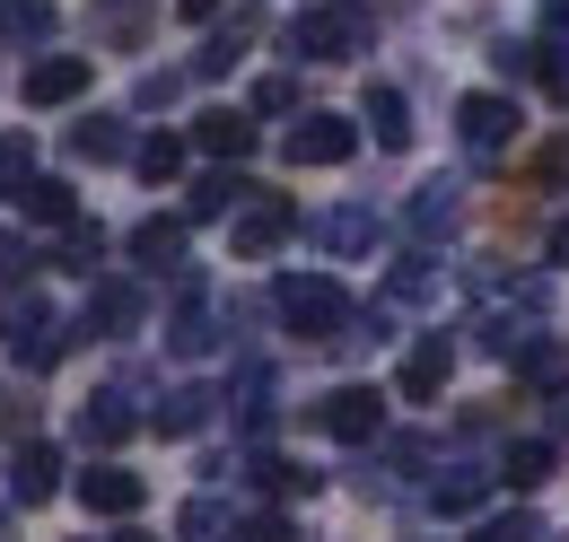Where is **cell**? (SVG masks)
<instances>
[{
  "mask_svg": "<svg viewBox=\"0 0 569 542\" xmlns=\"http://www.w3.org/2000/svg\"><path fill=\"white\" fill-rule=\"evenodd\" d=\"M281 44H289V62H351V53L377 44V18H368L359 0H316V9L289 18Z\"/></svg>",
  "mask_w": 569,
  "mask_h": 542,
  "instance_id": "obj_1",
  "label": "cell"
},
{
  "mask_svg": "<svg viewBox=\"0 0 569 542\" xmlns=\"http://www.w3.org/2000/svg\"><path fill=\"white\" fill-rule=\"evenodd\" d=\"M272 307H281V324H289L298 341H333V350H342V341H351V324H359L333 271H289L281 289H272Z\"/></svg>",
  "mask_w": 569,
  "mask_h": 542,
  "instance_id": "obj_2",
  "label": "cell"
},
{
  "mask_svg": "<svg viewBox=\"0 0 569 542\" xmlns=\"http://www.w3.org/2000/svg\"><path fill=\"white\" fill-rule=\"evenodd\" d=\"M456 140H465V158H499V149L517 140V106H508L499 88H473V97H456Z\"/></svg>",
  "mask_w": 569,
  "mask_h": 542,
  "instance_id": "obj_3",
  "label": "cell"
},
{
  "mask_svg": "<svg viewBox=\"0 0 569 542\" xmlns=\"http://www.w3.org/2000/svg\"><path fill=\"white\" fill-rule=\"evenodd\" d=\"M289 228H298V210L281 202V193H254V202L228 219V245H237V263H263V254H281Z\"/></svg>",
  "mask_w": 569,
  "mask_h": 542,
  "instance_id": "obj_4",
  "label": "cell"
},
{
  "mask_svg": "<svg viewBox=\"0 0 569 542\" xmlns=\"http://www.w3.org/2000/svg\"><path fill=\"white\" fill-rule=\"evenodd\" d=\"M167 350H176V359H211V350H219V315L202 307V271H193V263L176 271V315H167Z\"/></svg>",
  "mask_w": 569,
  "mask_h": 542,
  "instance_id": "obj_5",
  "label": "cell"
},
{
  "mask_svg": "<svg viewBox=\"0 0 569 542\" xmlns=\"http://www.w3.org/2000/svg\"><path fill=\"white\" fill-rule=\"evenodd\" d=\"M316 429L342 438V446H368V438L386 429V394H377V385H333V394L316 403Z\"/></svg>",
  "mask_w": 569,
  "mask_h": 542,
  "instance_id": "obj_6",
  "label": "cell"
},
{
  "mask_svg": "<svg viewBox=\"0 0 569 542\" xmlns=\"http://www.w3.org/2000/svg\"><path fill=\"white\" fill-rule=\"evenodd\" d=\"M281 149H289V167H342L359 149V123L351 114H298Z\"/></svg>",
  "mask_w": 569,
  "mask_h": 542,
  "instance_id": "obj_7",
  "label": "cell"
},
{
  "mask_svg": "<svg viewBox=\"0 0 569 542\" xmlns=\"http://www.w3.org/2000/svg\"><path fill=\"white\" fill-rule=\"evenodd\" d=\"M447 377H456V341H447V333H421L412 350H403V368H395V394H403V403H438V394H447Z\"/></svg>",
  "mask_w": 569,
  "mask_h": 542,
  "instance_id": "obj_8",
  "label": "cell"
},
{
  "mask_svg": "<svg viewBox=\"0 0 569 542\" xmlns=\"http://www.w3.org/2000/svg\"><path fill=\"white\" fill-rule=\"evenodd\" d=\"M149 315V298H141V280H97L88 289V307H79V333H97V341H123L132 324Z\"/></svg>",
  "mask_w": 569,
  "mask_h": 542,
  "instance_id": "obj_9",
  "label": "cell"
},
{
  "mask_svg": "<svg viewBox=\"0 0 569 542\" xmlns=\"http://www.w3.org/2000/svg\"><path fill=\"white\" fill-rule=\"evenodd\" d=\"M141 499H149V481L123 473V464H88L79 473V508L88 516H141Z\"/></svg>",
  "mask_w": 569,
  "mask_h": 542,
  "instance_id": "obj_10",
  "label": "cell"
},
{
  "mask_svg": "<svg viewBox=\"0 0 569 542\" xmlns=\"http://www.w3.org/2000/svg\"><path fill=\"white\" fill-rule=\"evenodd\" d=\"M88 79H97L88 53H44V62H27V106H71L88 97Z\"/></svg>",
  "mask_w": 569,
  "mask_h": 542,
  "instance_id": "obj_11",
  "label": "cell"
},
{
  "mask_svg": "<svg viewBox=\"0 0 569 542\" xmlns=\"http://www.w3.org/2000/svg\"><path fill=\"white\" fill-rule=\"evenodd\" d=\"M132 429H141V411H132V394H114V385L79 403V446H97V455H114Z\"/></svg>",
  "mask_w": 569,
  "mask_h": 542,
  "instance_id": "obj_12",
  "label": "cell"
},
{
  "mask_svg": "<svg viewBox=\"0 0 569 542\" xmlns=\"http://www.w3.org/2000/svg\"><path fill=\"white\" fill-rule=\"evenodd\" d=\"M62 490V455L44 446V438H18V455H9V499L18 508H44Z\"/></svg>",
  "mask_w": 569,
  "mask_h": 542,
  "instance_id": "obj_13",
  "label": "cell"
},
{
  "mask_svg": "<svg viewBox=\"0 0 569 542\" xmlns=\"http://www.w3.org/2000/svg\"><path fill=\"white\" fill-rule=\"evenodd\" d=\"M316 245H325L333 263H359V254L377 245V210H368V202H342V210H325V219H316Z\"/></svg>",
  "mask_w": 569,
  "mask_h": 542,
  "instance_id": "obj_14",
  "label": "cell"
},
{
  "mask_svg": "<svg viewBox=\"0 0 569 542\" xmlns=\"http://www.w3.org/2000/svg\"><path fill=\"white\" fill-rule=\"evenodd\" d=\"M263 184H246L237 167H211V175H193V193H184V219H237V210L254 202Z\"/></svg>",
  "mask_w": 569,
  "mask_h": 542,
  "instance_id": "obj_15",
  "label": "cell"
},
{
  "mask_svg": "<svg viewBox=\"0 0 569 542\" xmlns=\"http://www.w3.org/2000/svg\"><path fill=\"white\" fill-rule=\"evenodd\" d=\"M517 385H526V394H543V403H552V394H569V341L535 333L526 350H517Z\"/></svg>",
  "mask_w": 569,
  "mask_h": 542,
  "instance_id": "obj_16",
  "label": "cell"
},
{
  "mask_svg": "<svg viewBox=\"0 0 569 542\" xmlns=\"http://www.w3.org/2000/svg\"><path fill=\"white\" fill-rule=\"evenodd\" d=\"M211 411H219L211 385H167V403L149 411V429H158V438H202V429H211Z\"/></svg>",
  "mask_w": 569,
  "mask_h": 542,
  "instance_id": "obj_17",
  "label": "cell"
},
{
  "mask_svg": "<svg viewBox=\"0 0 569 542\" xmlns=\"http://www.w3.org/2000/svg\"><path fill=\"white\" fill-rule=\"evenodd\" d=\"M456 219H465V193H456L447 175H438V184H421V193H412V210H403V228H412L421 245H438V237H456Z\"/></svg>",
  "mask_w": 569,
  "mask_h": 542,
  "instance_id": "obj_18",
  "label": "cell"
},
{
  "mask_svg": "<svg viewBox=\"0 0 569 542\" xmlns=\"http://www.w3.org/2000/svg\"><path fill=\"white\" fill-rule=\"evenodd\" d=\"M193 140L211 149L219 167H237V158L254 149V114H237V106H211V114H193Z\"/></svg>",
  "mask_w": 569,
  "mask_h": 542,
  "instance_id": "obj_19",
  "label": "cell"
},
{
  "mask_svg": "<svg viewBox=\"0 0 569 542\" xmlns=\"http://www.w3.org/2000/svg\"><path fill=\"white\" fill-rule=\"evenodd\" d=\"M491 481L499 473H482V464H447V473L429 481V508H438V516H473V508L491 499Z\"/></svg>",
  "mask_w": 569,
  "mask_h": 542,
  "instance_id": "obj_20",
  "label": "cell"
},
{
  "mask_svg": "<svg viewBox=\"0 0 569 542\" xmlns=\"http://www.w3.org/2000/svg\"><path fill=\"white\" fill-rule=\"evenodd\" d=\"M552 464H561V438H517V446L499 455V481H508V490H543Z\"/></svg>",
  "mask_w": 569,
  "mask_h": 542,
  "instance_id": "obj_21",
  "label": "cell"
},
{
  "mask_svg": "<svg viewBox=\"0 0 569 542\" xmlns=\"http://www.w3.org/2000/svg\"><path fill=\"white\" fill-rule=\"evenodd\" d=\"M184 228H193V219H141V228H132V263L184 271Z\"/></svg>",
  "mask_w": 569,
  "mask_h": 542,
  "instance_id": "obj_22",
  "label": "cell"
},
{
  "mask_svg": "<svg viewBox=\"0 0 569 542\" xmlns=\"http://www.w3.org/2000/svg\"><path fill=\"white\" fill-rule=\"evenodd\" d=\"M0 333H9V350L18 341H36V333H53V307H44V289H0Z\"/></svg>",
  "mask_w": 569,
  "mask_h": 542,
  "instance_id": "obj_23",
  "label": "cell"
},
{
  "mask_svg": "<svg viewBox=\"0 0 569 542\" xmlns=\"http://www.w3.org/2000/svg\"><path fill=\"white\" fill-rule=\"evenodd\" d=\"M359 114H368V132H377V149H412V106H403V88H386V79H377Z\"/></svg>",
  "mask_w": 569,
  "mask_h": 542,
  "instance_id": "obj_24",
  "label": "cell"
},
{
  "mask_svg": "<svg viewBox=\"0 0 569 542\" xmlns=\"http://www.w3.org/2000/svg\"><path fill=\"white\" fill-rule=\"evenodd\" d=\"M141 140L123 132L114 114H97V123H71V158H88V167H114V158H132Z\"/></svg>",
  "mask_w": 569,
  "mask_h": 542,
  "instance_id": "obj_25",
  "label": "cell"
},
{
  "mask_svg": "<svg viewBox=\"0 0 569 542\" xmlns=\"http://www.w3.org/2000/svg\"><path fill=\"white\" fill-rule=\"evenodd\" d=\"M18 210H27L36 228H79V193L62 184V175H36V184L18 193Z\"/></svg>",
  "mask_w": 569,
  "mask_h": 542,
  "instance_id": "obj_26",
  "label": "cell"
},
{
  "mask_svg": "<svg viewBox=\"0 0 569 542\" xmlns=\"http://www.w3.org/2000/svg\"><path fill=\"white\" fill-rule=\"evenodd\" d=\"M88 18H97L106 44H141L149 36V0H88Z\"/></svg>",
  "mask_w": 569,
  "mask_h": 542,
  "instance_id": "obj_27",
  "label": "cell"
},
{
  "mask_svg": "<svg viewBox=\"0 0 569 542\" xmlns=\"http://www.w3.org/2000/svg\"><path fill=\"white\" fill-rule=\"evenodd\" d=\"M246 481H254V490H272V499H307L325 473H307V464H289V455H254V464H246Z\"/></svg>",
  "mask_w": 569,
  "mask_h": 542,
  "instance_id": "obj_28",
  "label": "cell"
},
{
  "mask_svg": "<svg viewBox=\"0 0 569 542\" xmlns=\"http://www.w3.org/2000/svg\"><path fill=\"white\" fill-rule=\"evenodd\" d=\"M132 167H141L149 184H176V175H184V140H176V132H149L141 149H132Z\"/></svg>",
  "mask_w": 569,
  "mask_h": 542,
  "instance_id": "obj_29",
  "label": "cell"
},
{
  "mask_svg": "<svg viewBox=\"0 0 569 542\" xmlns=\"http://www.w3.org/2000/svg\"><path fill=\"white\" fill-rule=\"evenodd\" d=\"M0 36L44 44V36H53V0H0Z\"/></svg>",
  "mask_w": 569,
  "mask_h": 542,
  "instance_id": "obj_30",
  "label": "cell"
},
{
  "mask_svg": "<svg viewBox=\"0 0 569 542\" xmlns=\"http://www.w3.org/2000/svg\"><path fill=\"white\" fill-rule=\"evenodd\" d=\"M176 534H184V542H219V534H237V516H228L219 499H184V516H176Z\"/></svg>",
  "mask_w": 569,
  "mask_h": 542,
  "instance_id": "obj_31",
  "label": "cell"
},
{
  "mask_svg": "<svg viewBox=\"0 0 569 542\" xmlns=\"http://www.w3.org/2000/svg\"><path fill=\"white\" fill-rule=\"evenodd\" d=\"M237 53H246V27H219L211 44L193 53V79H228V70H237Z\"/></svg>",
  "mask_w": 569,
  "mask_h": 542,
  "instance_id": "obj_32",
  "label": "cell"
},
{
  "mask_svg": "<svg viewBox=\"0 0 569 542\" xmlns=\"http://www.w3.org/2000/svg\"><path fill=\"white\" fill-rule=\"evenodd\" d=\"M27 184H36V140L9 132L0 140V193H27Z\"/></svg>",
  "mask_w": 569,
  "mask_h": 542,
  "instance_id": "obj_33",
  "label": "cell"
},
{
  "mask_svg": "<svg viewBox=\"0 0 569 542\" xmlns=\"http://www.w3.org/2000/svg\"><path fill=\"white\" fill-rule=\"evenodd\" d=\"M97 263H106V228H88V219H79L71 245H62V271H97Z\"/></svg>",
  "mask_w": 569,
  "mask_h": 542,
  "instance_id": "obj_34",
  "label": "cell"
},
{
  "mask_svg": "<svg viewBox=\"0 0 569 542\" xmlns=\"http://www.w3.org/2000/svg\"><path fill=\"white\" fill-rule=\"evenodd\" d=\"M473 542H543V516H535V508H517V516H491V525H482Z\"/></svg>",
  "mask_w": 569,
  "mask_h": 542,
  "instance_id": "obj_35",
  "label": "cell"
},
{
  "mask_svg": "<svg viewBox=\"0 0 569 542\" xmlns=\"http://www.w3.org/2000/svg\"><path fill=\"white\" fill-rule=\"evenodd\" d=\"M62 350H71V333H62V324H53V333L18 341V368H27V377H44V368H53V359H62Z\"/></svg>",
  "mask_w": 569,
  "mask_h": 542,
  "instance_id": "obj_36",
  "label": "cell"
},
{
  "mask_svg": "<svg viewBox=\"0 0 569 542\" xmlns=\"http://www.w3.org/2000/svg\"><path fill=\"white\" fill-rule=\"evenodd\" d=\"M237 542H307V534L289 525L281 508H263V516H246V525H237Z\"/></svg>",
  "mask_w": 569,
  "mask_h": 542,
  "instance_id": "obj_37",
  "label": "cell"
},
{
  "mask_svg": "<svg viewBox=\"0 0 569 542\" xmlns=\"http://www.w3.org/2000/svg\"><path fill=\"white\" fill-rule=\"evenodd\" d=\"M543 53H552V44H499L491 62L508 70V79H543Z\"/></svg>",
  "mask_w": 569,
  "mask_h": 542,
  "instance_id": "obj_38",
  "label": "cell"
},
{
  "mask_svg": "<svg viewBox=\"0 0 569 542\" xmlns=\"http://www.w3.org/2000/svg\"><path fill=\"white\" fill-rule=\"evenodd\" d=\"M298 106V79H254V114H289Z\"/></svg>",
  "mask_w": 569,
  "mask_h": 542,
  "instance_id": "obj_39",
  "label": "cell"
},
{
  "mask_svg": "<svg viewBox=\"0 0 569 542\" xmlns=\"http://www.w3.org/2000/svg\"><path fill=\"white\" fill-rule=\"evenodd\" d=\"M535 175H543V184H569V132L535 149Z\"/></svg>",
  "mask_w": 569,
  "mask_h": 542,
  "instance_id": "obj_40",
  "label": "cell"
},
{
  "mask_svg": "<svg viewBox=\"0 0 569 542\" xmlns=\"http://www.w3.org/2000/svg\"><path fill=\"white\" fill-rule=\"evenodd\" d=\"M543 88H552V106H569V44L543 53Z\"/></svg>",
  "mask_w": 569,
  "mask_h": 542,
  "instance_id": "obj_41",
  "label": "cell"
},
{
  "mask_svg": "<svg viewBox=\"0 0 569 542\" xmlns=\"http://www.w3.org/2000/svg\"><path fill=\"white\" fill-rule=\"evenodd\" d=\"M0 429H18V438L36 429V403H18V385H0Z\"/></svg>",
  "mask_w": 569,
  "mask_h": 542,
  "instance_id": "obj_42",
  "label": "cell"
},
{
  "mask_svg": "<svg viewBox=\"0 0 569 542\" xmlns=\"http://www.w3.org/2000/svg\"><path fill=\"white\" fill-rule=\"evenodd\" d=\"M176 88H184V79H176V70H149V79H141V106H167V97H176Z\"/></svg>",
  "mask_w": 569,
  "mask_h": 542,
  "instance_id": "obj_43",
  "label": "cell"
},
{
  "mask_svg": "<svg viewBox=\"0 0 569 542\" xmlns=\"http://www.w3.org/2000/svg\"><path fill=\"white\" fill-rule=\"evenodd\" d=\"M36 263V254H27V245H18V237H9V228H0V280H18V271Z\"/></svg>",
  "mask_w": 569,
  "mask_h": 542,
  "instance_id": "obj_44",
  "label": "cell"
},
{
  "mask_svg": "<svg viewBox=\"0 0 569 542\" xmlns=\"http://www.w3.org/2000/svg\"><path fill=\"white\" fill-rule=\"evenodd\" d=\"M543 254H552V263H569V210L552 219V237H543Z\"/></svg>",
  "mask_w": 569,
  "mask_h": 542,
  "instance_id": "obj_45",
  "label": "cell"
},
{
  "mask_svg": "<svg viewBox=\"0 0 569 542\" xmlns=\"http://www.w3.org/2000/svg\"><path fill=\"white\" fill-rule=\"evenodd\" d=\"M543 420H552V438H569V394H552V403H543Z\"/></svg>",
  "mask_w": 569,
  "mask_h": 542,
  "instance_id": "obj_46",
  "label": "cell"
},
{
  "mask_svg": "<svg viewBox=\"0 0 569 542\" xmlns=\"http://www.w3.org/2000/svg\"><path fill=\"white\" fill-rule=\"evenodd\" d=\"M176 18H219V0H176Z\"/></svg>",
  "mask_w": 569,
  "mask_h": 542,
  "instance_id": "obj_47",
  "label": "cell"
},
{
  "mask_svg": "<svg viewBox=\"0 0 569 542\" xmlns=\"http://www.w3.org/2000/svg\"><path fill=\"white\" fill-rule=\"evenodd\" d=\"M543 27H552V36H561V27H569V0H543Z\"/></svg>",
  "mask_w": 569,
  "mask_h": 542,
  "instance_id": "obj_48",
  "label": "cell"
},
{
  "mask_svg": "<svg viewBox=\"0 0 569 542\" xmlns=\"http://www.w3.org/2000/svg\"><path fill=\"white\" fill-rule=\"evenodd\" d=\"M123 542H149V534H123Z\"/></svg>",
  "mask_w": 569,
  "mask_h": 542,
  "instance_id": "obj_49",
  "label": "cell"
}]
</instances>
